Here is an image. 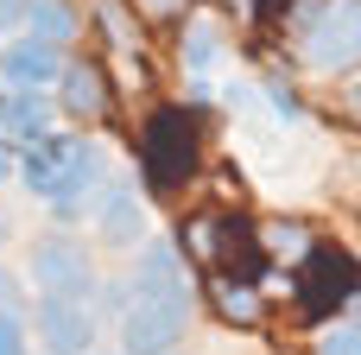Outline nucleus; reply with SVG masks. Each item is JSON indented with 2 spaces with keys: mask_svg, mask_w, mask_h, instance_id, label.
Segmentation results:
<instances>
[{
  "mask_svg": "<svg viewBox=\"0 0 361 355\" xmlns=\"http://www.w3.org/2000/svg\"><path fill=\"white\" fill-rule=\"evenodd\" d=\"M197 311V286L190 292H133V305L121 311V355H171L190 330Z\"/></svg>",
  "mask_w": 361,
  "mask_h": 355,
  "instance_id": "nucleus-1",
  "label": "nucleus"
},
{
  "mask_svg": "<svg viewBox=\"0 0 361 355\" xmlns=\"http://www.w3.org/2000/svg\"><path fill=\"white\" fill-rule=\"evenodd\" d=\"M25 279L38 292H57V299H89L95 292V254L70 235V229H51L32 241L25 254Z\"/></svg>",
  "mask_w": 361,
  "mask_h": 355,
  "instance_id": "nucleus-2",
  "label": "nucleus"
},
{
  "mask_svg": "<svg viewBox=\"0 0 361 355\" xmlns=\"http://www.w3.org/2000/svg\"><path fill=\"white\" fill-rule=\"evenodd\" d=\"M305 64L311 70H349V64H361V0H324L305 19Z\"/></svg>",
  "mask_w": 361,
  "mask_h": 355,
  "instance_id": "nucleus-3",
  "label": "nucleus"
},
{
  "mask_svg": "<svg viewBox=\"0 0 361 355\" xmlns=\"http://www.w3.org/2000/svg\"><path fill=\"white\" fill-rule=\"evenodd\" d=\"M95 305L89 299H57V292H38L32 305V337L44 355H89L95 349Z\"/></svg>",
  "mask_w": 361,
  "mask_h": 355,
  "instance_id": "nucleus-4",
  "label": "nucleus"
},
{
  "mask_svg": "<svg viewBox=\"0 0 361 355\" xmlns=\"http://www.w3.org/2000/svg\"><path fill=\"white\" fill-rule=\"evenodd\" d=\"M102 178H108V159H102V146L95 140H76V152H70V165L51 178V191L38 197L57 222H76L82 210H95V191H102Z\"/></svg>",
  "mask_w": 361,
  "mask_h": 355,
  "instance_id": "nucleus-5",
  "label": "nucleus"
},
{
  "mask_svg": "<svg viewBox=\"0 0 361 355\" xmlns=\"http://www.w3.org/2000/svg\"><path fill=\"white\" fill-rule=\"evenodd\" d=\"M95 241L127 254L146 241V197L133 191V178H114L108 191H95Z\"/></svg>",
  "mask_w": 361,
  "mask_h": 355,
  "instance_id": "nucleus-6",
  "label": "nucleus"
},
{
  "mask_svg": "<svg viewBox=\"0 0 361 355\" xmlns=\"http://www.w3.org/2000/svg\"><path fill=\"white\" fill-rule=\"evenodd\" d=\"M57 70H63L57 44L32 38V32H6V44H0V83L6 89H51Z\"/></svg>",
  "mask_w": 361,
  "mask_h": 355,
  "instance_id": "nucleus-7",
  "label": "nucleus"
},
{
  "mask_svg": "<svg viewBox=\"0 0 361 355\" xmlns=\"http://www.w3.org/2000/svg\"><path fill=\"white\" fill-rule=\"evenodd\" d=\"M51 95H57V114H70V121H95V114L108 108V76H102L89 57H63Z\"/></svg>",
  "mask_w": 361,
  "mask_h": 355,
  "instance_id": "nucleus-8",
  "label": "nucleus"
},
{
  "mask_svg": "<svg viewBox=\"0 0 361 355\" xmlns=\"http://www.w3.org/2000/svg\"><path fill=\"white\" fill-rule=\"evenodd\" d=\"M70 152H76V140L51 127V133H38V140H25V146H19V159H13V178H19L32 197H44V191H51V178L70 165Z\"/></svg>",
  "mask_w": 361,
  "mask_h": 355,
  "instance_id": "nucleus-9",
  "label": "nucleus"
},
{
  "mask_svg": "<svg viewBox=\"0 0 361 355\" xmlns=\"http://www.w3.org/2000/svg\"><path fill=\"white\" fill-rule=\"evenodd\" d=\"M127 279H133V292H190V267L171 241H140Z\"/></svg>",
  "mask_w": 361,
  "mask_h": 355,
  "instance_id": "nucleus-10",
  "label": "nucleus"
},
{
  "mask_svg": "<svg viewBox=\"0 0 361 355\" xmlns=\"http://www.w3.org/2000/svg\"><path fill=\"white\" fill-rule=\"evenodd\" d=\"M51 127H57V95H51V89H6L0 133H6L13 146H25V140H38V133H51Z\"/></svg>",
  "mask_w": 361,
  "mask_h": 355,
  "instance_id": "nucleus-11",
  "label": "nucleus"
},
{
  "mask_svg": "<svg viewBox=\"0 0 361 355\" xmlns=\"http://www.w3.org/2000/svg\"><path fill=\"white\" fill-rule=\"evenodd\" d=\"M32 38H44V44H76V32H82V13L70 6V0H25V19H19Z\"/></svg>",
  "mask_w": 361,
  "mask_h": 355,
  "instance_id": "nucleus-12",
  "label": "nucleus"
},
{
  "mask_svg": "<svg viewBox=\"0 0 361 355\" xmlns=\"http://www.w3.org/2000/svg\"><path fill=\"white\" fill-rule=\"evenodd\" d=\"M216 57H222V32H216L209 19H190V25H184V70L203 76Z\"/></svg>",
  "mask_w": 361,
  "mask_h": 355,
  "instance_id": "nucleus-13",
  "label": "nucleus"
},
{
  "mask_svg": "<svg viewBox=\"0 0 361 355\" xmlns=\"http://www.w3.org/2000/svg\"><path fill=\"white\" fill-rule=\"evenodd\" d=\"M216 311H222L228 324H254V318H260V299H254V286H222V292H216Z\"/></svg>",
  "mask_w": 361,
  "mask_h": 355,
  "instance_id": "nucleus-14",
  "label": "nucleus"
},
{
  "mask_svg": "<svg viewBox=\"0 0 361 355\" xmlns=\"http://www.w3.org/2000/svg\"><path fill=\"white\" fill-rule=\"evenodd\" d=\"M95 318H121L127 305H133V279H95Z\"/></svg>",
  "mask_w": 361,
  "mask_h": 355,
  "instance_id": "nucleus-15",
  "label": "nucleus"
},
{
  "mask_svg": "<svg viewBox=\"0 0 361 355\" xmlns=\"http://www.w3.org/2000/svg\"><path fill=\"white\" fill-rule=\"evenodd\" d=\"M0 355H32V330L19 311H0Z\"/></svg>",
  "mask_w": 361,
  "mask_h": 355,
  "instance_id": "nucleus-16",
  "label": "nucleus"
},
{
  "mask_svg": "<svg viewBox=\"0 0 361 355\" xmlns=\"http://www.w3.org/2000/svg\"><path fill=\"white\" fill-rule=\"evenodd\" d=\"M324 355H361V318H349V324H336V330L324 337Z\"/></svg>",
  "mask_w": 361,
  "mask_h": 355,
  "instance_id": "nucleus-17",
  "label": "nucleus"
},
{
  "mask_svg": "<svg viewBox=\"0 0 361 355\" xmlns=\"http://www.w3.org/2000/svg\"><path fill=\"white\" fill-rule=\"evenodd\" d=\"M267 241H273V254H305V248H311L305 229H267Z\"/></svg>",
  "mask_w": 361,
  "mask_h": 355,
  "instance_id": "nucleus-18",
  "label": "nucleus"
},
{
  "mask_svg": "<svg viewBox=\"0 0 361 355\" xmlns=\"http://www.w3.org/2000/svg\"><path fill=\"white\" fill-rule=\"evenodd\" d=\"M267 95H273V114H279V121H298V102H292L286 83H267Z\"/></svg>",
  "mask_w": 361,
  "mask_h": 355,
  "instance_id": "nucleus-19",
  "label": "nucleus"
},
{
  "mask_svg": "<svg viewBox=\"0 0 361 355\" xmlns=\"http://www.w3.org/2000/svg\"><path fill=\"white\" fill-rule=\"evenodd\" d=\"M25 299H19V273L13 267H0V311H19Z\"/></svg>",
  "mask_w": 361,
  "mask_h": 355,
  "instance_id": "nucleus-20",
  "label": "nucleus"
},
{
  "mask_svg": "<svg viewBox=\"0 0 361 355\" xmlns=\"http://www.w3.org/2000/svg\"><path fill=\"white\" fill-rule=\"evenodd\" d=\"M19 19H25V0H0V32H19Z\"/></svg>",
  "mask_w": 361,
  "mask_h": 355,
  "instance_id": "nucleus-21",
  "label": "nucleus"
},
{
  "mask_svg": "<svg viewBox=\"0 0 361 355\" xmlns=\"http://www.w3.org/2000/svg\"><path fill=\"white\" fill-rule=\"evenodd\" d=\"M13 159H19V146H13V140H6V133H0V184H6V178H13Z\"/></svg>",
  "mask_w": 361,
  "mask_h": 355,
  "instance_id": "nucleus-22",
  "label": "nucleus"
},
{
  "mask_svg": "<svg viewBox=\"0 0 361 355\" xmlns=\"http://www.w3.org/2000/svg\"><path fill=\"white\" fill-rule=\"evenodd\" d=\"M184 0H146V13H178Z\"/></svg>",
  "mask_w": 361,
  "mask_h": 355,
  "instance_id": "nucleus-23",
  "label": "nucleus"
},
{
  "mask_svg": "<svg viewBox=\"0 0 361 355\" xmlns=\"http://www.w3.org/2000/svg\"><path fill=\"white\" fill-rule=\"evenodd\" d=\"M349 108H355V114H361V83H349Z\"/></svg>",
  "mask_w": 361,
  "mask_h": 355,
  "instance_id": "nucleus-24",
  "label": "nucleus"
},
{
  "mask_svg": "<svg viewBox=\"0 0 361 355\" xmlns=\"http://www.w3.org/2000/svg\"><path fill=\"white\" fill-rule=\"evenodd\" d=\"M0 114H6V83H0Z\"/></svg>",
  "mask_w": 361,
  "mask_h": 355,
  "instance_id": "nucleus-25",
  "label": "nucleus"
},
{
  "mask_svg": "<svg viewBox=\"0 0 361 355\" xmlns=\"http://www.w3.org/2000/svg\"><path fill=\"white\" fill-rule=\"evenodd\" d=\"M89 355H114V349H89Z\"/></svg>",
  "mask_w": 361,
  "mask_h": 355,
  "instance_id": "nucleus-26",
  "label": "nucleus"
},
{
  "mask_svg": "<svg viewBox=\"0 0 361 355\" xmlns=\"http://www.w3.org/2000/svg\"><path fill=\"white\" fill-rule=\"evenodd\" d=\"M0 241H6V222H0Z\"/></svg>",
  "mask_w": 361,
  "mask_h": 355,
  "instance_id": "nucleus-27",
  "label": "nucleus"
}]
</instances>
